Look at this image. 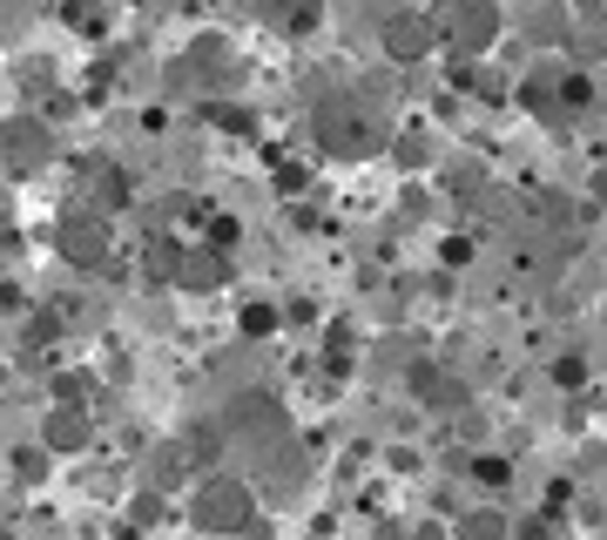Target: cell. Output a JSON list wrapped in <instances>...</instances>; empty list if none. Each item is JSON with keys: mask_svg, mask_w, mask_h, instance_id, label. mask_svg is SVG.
Masks as SVG:
<instances>
[{"mask_svg": "<svg viewBox=\"0 0 607 540\" xmlns=\"http://www.w3.org/2000/svg\"><path fill=\"white\" fill-rule=\"evenodd\" d=\"M317 142L331 149V156H372V149L385 142V129H378V115L358 95H331L317 108Z\"/></svg>", "mask_w": 607, "mask_h": 540, "instance_id": "obj_1", "label": "cell"}, {"mask_svg": "<svg viewBox=\"0 0 607 540\" xmlns=\"http://www.w3.org/2000/svg\"><path fill=\"white\" fill-rule=\"evenodd\" d=\"M250 514H257V493L243 480H202L189 493V527H202V533H243Z\"/></svg>", "mask_w": 607, "mask_h": 540, "instance_id": "obj_2", "label": "cell"}, {"mask_svg": "<svg viewBox=\"0 0 607 540\" xmlns=\"http://www.w3.org/2000/svg\"><path fill=\"white\" fill-rule=\"evenodd\" d=\"M55 244H61V257H68L74 270H102V263H108V250H115L108 216H102V210H89V203H74V210L61 216Z\"/></svg>", "mask_w": 607, "mask_h": 540, "instance_id": "obj_3", "label": "cell"}, {"mask_svg": "<svg viewBox=\"0 0 607 540\" xmlns=\"http://www.w3.org/2000/svg\"><path fill=\"white\" fill-rule=\"evenodd\" d=\"M439 34H445V42H453L459 55H479V48L500 34V14L486 8V0H453V8L439 14Z\"/></svg>", "mask_w": 607, "mask_h": 540, "instance_id": "obj_4", "label": "cell"}, {"mask_svg": "<svg viewBox=\"0 0 607 540\" xmlns=\"http://www.w3.org/2000/svg\"><path fill=\"white\" fill-rule=\"evenodd\" d=\"M48 156H55L48 129H40L34 115H14V122H8V169L14 176H40V169H48Z\"/></svg>", "mask_w": 607, "mask_h": 540, "instance_id": "obj_5", "label": "cell"}, {"mask_svg": "<svg viewBox=\"0 0 607 540\" xmlns=\"http://www.w3.org/2000/svg\"><path fill=\"white\" fill-rule=\"evenodd\" d=\"M277 433H283V412H277V399L250 392V399H236V406H230V439H250V446H277Z\"/></svg>", "mask_w": 607, "mask_h": 540, "instance_id": "obj_6", "label": "cell"}, {"mask_svg": "<svg viewBox=\"0 0 607 540\" xmlns=\"http://www.w3.org/2000/svg\"><path fill=\"white\" fill-rule=\"evenodd\" d=\"M432 42H439V21H425V14H398V21L385 27V55H392V61H425Z\"/></svg>", "mask_w": 607, "mask_h": 540, "instance_id": "obj_7", "label": "cell"}, {"mask_svg": "<svg viewBox=\"0 0 607 540\" xmlns=\"http://www.w3.org/2000/svg\"><path fill=\"white\" fill-rule=\"evenodd\" d=\"M230 278V257L217 250V244H196V250H183V263H176V284L183 291H217Z\"/></svg>", "mask_w": 607, "mask_h": 540, "instance_id": "obj_8", "label": "cell"}, {"mask_svg": "<svg viewBox=\"0 0 607 540\" xmlns=\"http://www.w3.org/2000/svg\"><path fill=\"white\" fill-rule=\"evenodd\" d=\"M89 433L95 426H89V412H81V406H55L48 412V446L55 453H81V446H89Z\"/></svg>", "mask_w": 607, "mask_h": 540, "instance_id": "obj_9", "label": "cell"}, {"mask_svg": "<svg viewBox=\"0 0 607 540\" xmlns=\"http://www.w3.org/2000/svg\"><path fill=\"white\" fill-rule=\"evenodd\" d=\"M317 14H324V0H270V21H277L283 34H311Z\"/></svg>", "mask_w": 607, "mask_h": 540, "instance_id": "obj_10", "label": "cell"}, {"mask_svg": "<svg viewBox=\"0 0 607 540\" xmlns=\"http://www.w3.org/2000/svg\"><path fill=\"white\" fill-rule=\"evenodd\" d=\"M459 540H513V527L500 514H466L459 520Z\"/></svg>", "mask_w": 607, "mask_h": 540, "instance_id": "obj_11", "label": "cell"}, {"mask_svg": "<svg viewBox=\"0 0 607 540\" xmlns=\"http://www.w3.org/2000/svg\"><path fill=\"white\" fill-rule=\"evenodd\" d=\"M236 325H243V338H270L277 331V312H270V304H243Z\"/></svg>", "mask_w": 607, "mask_h": 540, "instance_id": "obj_12", "label": "cell"}, {"mask_svg": "<svg viewBox=\"0 0 607 540\" xmlns=\"http://www.w3.org/2000/svg\"><path fill=\"white\" fill-rule=\"evenodd\" d=\"M14 480H21V486L40 480V453H14Z\"/></svg>", "mask_w": 607, "mask_h": 540, "instance_id": "obj_13", "label": "cell"}, {"mask_svg": "<svg viewBox=\"0 0 607 540\" xmlns=\"http://www.w3.org/2000/svg\"><path fill=\"white\" fill-rule=\"evenodd\" d=\"M520 540H547V527H540V520H534V527H520Z\"/></svg>", "mask_w": 607, "mask_h": 540, "instance_id": "obj_14", "label": "cell"}, {"mask_svg": "<svg viewBox=\"0 0 607 540\" xmlns=\"http://www.w3.org/2000/svg\"><path fill=\"white\" fill-rule=\"evenodd\" d=\"M594 197H600V203H607V163H600V176H594Z\"/></svg>", "mask_w": 607, "mask_h": 540, "instance_id": "obj_15", "label": "cell"}]
</instances>
